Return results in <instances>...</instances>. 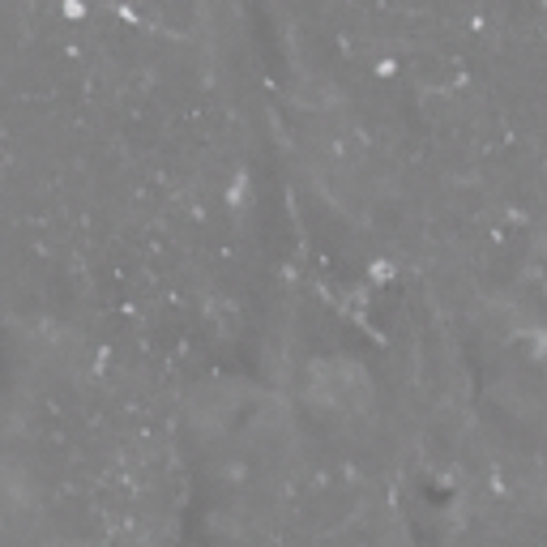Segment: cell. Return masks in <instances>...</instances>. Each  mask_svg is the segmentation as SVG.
Segmentation results:
<instances>
[{
  "label": "cell",
  "instance_id": "6da1fadb",
  "mask_svg": "<svg viewBox=\"0 0 547 547\" xmlns=\"http://www.w3.org/2000/svg\"><path fill=\"white\" fill-rule=\"evenodd\" d=\"M304 394H308V402L317 411H329V415H368L372 402H377V381L368 377L364 364H355L347 355H329V359H317L308 368Z\"/></svg>",
  "mask_w": 547,
  "mask_h": 547
},
{
  "label": "cell",
  "instance_id": "7a4b0ae2",
  "mask_svg": "<svg viewBox=\"0 0 547 547\" xmlns=\"http://www.w3.org/2000/svg\"><path fill=\"white\" fill-rule=\"evenodd\" d=\"M64 13H68V17H81V13H86V4H81V0H64Z\"/></svg>",
  "mask_w": 547,
  "mask_h": 547
}]
</instances>
